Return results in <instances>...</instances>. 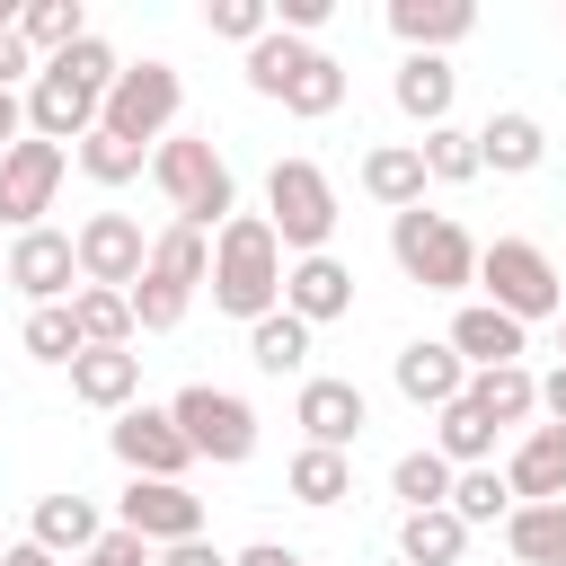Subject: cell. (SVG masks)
I'll return each instance as SVG.
<instances>
[{
  "instance_id": "1",
  "label": "cell",
  "mask_w": 566,
  "mask_h": 566,
  "mask_svg": "<svg viewBox=\"0 0 566 566\" xmlns=\"http://www.w3.org/2000/svg\"><path fill=\"white\" fill-rule=\"evenodd\" d=\"M115 71H124V53H115L97 27H88L71 53L35 62V80H27V133H35V142H53V150H62V142L80 150V142L97 133V106H106Z\"/></svg>"
},
{
  "instance_id": "2",
  "label": "cell",
  "mask_w": 566,
  "mask_h": 566,
  "mask_svg": "<svg viewBox=\"0 0 566 566\" xmlns=\"http://www.w3.org/2000/svg\"><path fill=\"white\" fill-rule=\"evenodd\" d=\"M283 239L265 230V212H230L221 230H212V274H203V292H212V310L221 318H239V327H256L265 310H283Z\"/></svg>"
},
{
  "instance_id": "3",
  "label": "cell",
  "mask_w": 566,
  "mask_h": 566,
  "mask_svg": "<svg viewBox=\"0 0 566 566\" xmlns=\"http://www.w3.org/2000/svg\"><path fill=\"white\" fill-rule=\"evenodd\" d=\"M150 186L168 195V221H186V230H203V239L239 212V177H230V159L212 150V133H168V142L150 150Z\"/></svg>"
},
{
  "instance_id": "4",
  "label": "cell",
  "mask_w": 566,
  "mask_h": 566,
  "mask_svg": "<svg viewBox=\"0 0 566 566\" xmlns=\"http://www.w3.org/2000/svg\"><path fill=\"white\" fill-rule=\"evenodd\" d=\"M203 274H212V239H203V230H186V221H168V230L150 239L142 283L124 292V301H133V336H168V327H186V310H195Z\"/></svg>"
},
{
  "instance_id": "5",
  "label": "cell",
  "mask_w": 566,
  "mask_h": 566,
  "mask_svg": "<svg viewBox=\"0 0 566 566\" xmlns=\"http://www.w3.org/2000/svg\"><path fill=\"white\" fill-rule=\"evenodd\" d=\"M177 106H186L177 62L142 53V62L115 71V88H106V106H97V133H115V142H133V150H159V142L177 133Z\"/></svg>"
},
{
  "instance_id": "6",
  "label": "cell",
  "mask_w": 566,
  "mask_h": 566,
  "mask_svg": "<svg viewBox=\"0 0 566 566\" xmlns=\"http://www.w3.org/2000/svg\"><path fill=\"white\" fill-rule=\"evenodd\" d=\"M478 301L504 310V318H522V327L566 318V301H557V256H548L539 239H486V248H478Z\"/></svg>"
},
{
  "instance_id": "7",
  "label": "cell",
  "mask_w": 566,
  "mask_h": 566,
  "mask_svg": "<svg viewBox=\"0 0 566 566\" xmlns=\"http://www.w3.org/2000/svg\"><path fill=\"white\" fill-rule=\"evenodd\" d=\"M265 230L283 239V256H318L336 239V177L318 159H274L265 168Z\"/></svg>"
},
{
  "instance_id": "8",
  "label": "cell",
  "mask_w": 566,
  "mask_h": 566,
  "mask_svg": "<svg viewBox=\"0 0 566 566\" xmlns=\"http://www.w3.org/2000/svg\"><path fill=\"white\" fill-rule=\"evenodd\" d=\"M389 256H398V274L407 283H424V292H469L478 283V239L451 221V212H389Z\"/></svg>"
},
{
  "instance_id": "9",
  "label": "cell",
  "mask_w": 566,
  "mask_h": 566,
  "mask_svg": "<svg viewBox=\"0 0 566 566\" xmlns=\"http://www.w3.org/2000/svg\"><path fill=\"white\" fill-rule=\"evenodd\" d=\"M168 416H177V433H186V451H195V460H212V469H239V460L256 451V407H248L239 389H212V380H186V389L168 398Z\"/></svg>"
},
{
  "instance_id": "10",
  "label": "cell",
  "mask_w": 566,
  "mask_h": 566,
  "mask_svg": "<svg viewBox=\"0 0 566 566\" xmlns=\"http://www.w3.org/2000/svg\"><path fill=\"white\" fill-rule=\"evenodd\" d=\"M71 256H80V283H88V292H133L142 265H150V239H142L133 212H88V221L71 230Z\"/></svg>"
},
{
  "instance_id": "11",
  "label": "cell",
  "mask_w": 566,
  "mask_h": 566,
  "mask_svg": "<svg viewBox=\"0 0 566 566\" xmlns=\"http://www.w3.org/2000/svg\"><path fill=\"white\" fill-rule=\"evenodd\" d=\"M115 531H133V539H150V548L203 539V495L177 486V478H124V495H115Z\"/></svg>"
},
{
  "instance_id": "12",
  "label": "cell",
  "mask_w": 566,
  "mask_h": 566,
  "mask_svg": "<svg viewBox=\"0 0 566 566\" xmlns=\"http://www.w3.org/2000/svg\"><path fill=\"white\" fill-rule=\"evenodd\" d=\"M62 168H71V150H53V142H35V133L0 150V230H9V239H18V230H35V221L53 212Z\"/></svg>"
},
{
  "instance_id": "13",
  "label": "cell",
  "mask_w": 566,
  "mask_h": 566,
  "mask_svg": "<svg viewBox=\"0 0 566 566\" xmlns=\"http://www.w3.org/2000/svg\"><path fill=\"white\" fill-rule=\"evenodd\" d=\"M0 283H9V292H18L27 310H53V301H71V283H80L71 230H53V221L18 230V239H9V265H0Z\"/></svg>"
},
{
  "instance_id": "14",
  "label": "cell",
  "mask_w": 566,
  "mask_h": 566,
  "mask_svg": "<svg viewBox=\"0 0 566 566\" xmlns=\"http://www.w3.org/2000/svg\"><path fill=\"white\" fill-rule=\"evenodd\" d=\"M292 424H301V442H318V451H354L363 424H371V398H363L354 380H336V371H310V380L292 389Z\"/></svg>"
},
{
  "instance_id": "15",
  "label": "cell",
  "mask_w": 566,
  "mask_h": 566,
  "mask_svg": "<svg viewBox=\"0 0 566 566\" xmlns=\"http://www.w3.org/2000/svg\"><path fill=\"white\" fill-rule=\"evenodd\" d=\"M106 442H115V460H124L133 478H177V486H186V469H195V451H186V433H177L168 407H124V416L106 424Z\"/></svg>"
},
{
  "instance_id": "16",
  "label": "cell",
  "mask_w": 566,
  "mask_h": 566,
  "mask_svg": "<svg viewBox=\"0 0 566 566\" xmlns=\"http://www.w3.org/2000/svg\"><path fill=\"white\" fill-rule=\"evenodd\" d=\"M283 310L318 336L327 318H345V310H354V265H345V256H327V248H318V256H292V265H283Z\"/></svg>"
},
{
  "instance_id": "17",
  "label": "cell",
  "mask_w": 566,
  "mask_h": 566,
  "mask_svg": "<svg viewBox=\"0 0 566 566\" xmlns=\"http://www.w3.org/2000/svg\"><path fill=\"white\" fill-rule=\"evenodd\" d=\"M389 380H398V398H407V407H433V416H442V407L469 389V363H460L442 336H416V345H398V354H389Z\"/></svg>"
},
{
  "instance_id": "18",
  "label": "cell",
  "mask_w": 566,
  "mask_h": 566,
  "mask_svg": "<svg viewBox=\"0 0 566 566\" xmlns=\"http://www.w3.org/2000/svg\"><path fill=\"white\" fill-rule=\"evenodd\" d=\"M27 539L44 548V557H88L97 539H106V513H97V495H80V486H62V495H35V513H27Z\"/></svg>"
},
{
  "instance_id": "19",
  "label": "cell",
  "mask_w": 566,
  "mask_h": 566,
  "mask_svg": "<svg viewBox=\"0 0 566 566\" xmlns=\"http://www.w3.org/2000/svg\"><path fill=\"white\" fill-rule=\"evenodd\" d=\"M504 486L513 504H566V424H522V442L504 451Z\"/></svg>"
},
{
  "instance_id": "20",
  "label": "cell",
  "mask_w": 566,
  "mask_h": 566,
  "mask_svg": "<svg viewBox=\"0 0 566 566\" xmlns=\"http://www.w3.org/2000/svg\"><path fill=\"white\" fill-rule=\"evenodd\" d=\"M442 345H451L469 371H495V363H522V354H531V327H522V318H504V310H486V301H460Z\"/></svg>"
},
{
  "instance_id": "21",
  "label": "cell",
  "mask_w": 566,
  "mask_h": 566,
  "mask_svg": "<svg viewBox=\"0 0 566 566\" xmlns=\"http://www.w3.org/2000/svg\"><path fill=\"white\" fill-rule=\"evenodd\" d=\"M389 97H398V115L407 124H451V97H460V71H451V53H398V71H389Z\"/></svg>"
},
{
  "instance_id": "22",
  "label": "cell",
  "mask_w": 566,
  "mask_h": 566,
  "mask_svg": "<svg viewBox=\"0 0 566 566\" xmlns=\"http://www.w3.org/2000/svg\"><path fill=\"white\" fill-rule=\"evenodd\" d=\"M548 159V124L531 115V106H495L486 124H478V168H495V177H531Z\"/></svg>"
},
{
  "instance_id": "23",
  "label": "cell",
  "mask_w": 566,
  "mask_h": 566,
  "mask_svg": "<svg viewBox=\"0 0 566 566\" xmlns=\"http://www.w3.org/2000/svg\"><path fill=\"white\" fill-rule=\"evenodd\" d=\"M389 35L407 53H451L460 35H478V9L469 0H389Z\"/></svg>"
},
{
  "instance_id": "24",
  "label": "cell",
  "mask_w": 566,
  "mask_h": 566,
  "mask_svg": "<svg viewBox=\"0 0 566 566\" xmlns=\"http://www.w3.org/2000/svg\"><path fill=\"white\" fill-rule=\"evenodd\" d=\"M354 177H363V195H371L380 212H416V203H424V159H416V142H371Z\"/></svg>"
},
{
  "instance_id": "25",
  "label": "cell",
  "mask_w": 566,
  "mask_h": 566,
  "mask_svg": "<svg viewBox=\"0 0 566 566\" xmlns=\"http://www.w3.org/2000/svg\"><path fill=\"white\" fill-rule=\"evenodd\" d=\"M71 398L97 407V416L142 407V354H133V345H124V354H80V363H71Z\"/></svg>"
},
{
  "instance_id": "26",
  "label": "cell",
  "mask_w": 566,
  "mask_h": 566,
  "mask_svg": "<svg viewBox=\"0 0 566 566\" xmlns=\"http://www.w3.org/2000/svg\"><path fill=\"white\" fill-rule=\"evenodd\" d=\"M460 398L504 433V424H531V416H539V371H531V363H495V371H469Z\"/></svg>"
},
{
  "instance_id": "27",
  "label": "cell",
  "mask_w": 566,
  "mask_h": 566,
  "mask_svg": "<svg viewBox=\"0 0 566 566\" xmlns=\"http://www.w3.org/2000/svg\"><path fill=\"white\" fill-rule=\"evenodd\" d=\"M248 363H256L265 380H310V327H301L292 310H265V318L248 327Z\"/></svg>"
},
{
  "instance_id": "28",
  "label": "cell",
  "mask_w": 566,
  "mask_h": 566,
  "mask_svg": "<svg viewBox=\"0 0 566 566\" xmlns=\"http://www.w3.org/2000/svg\"><path fill=\"white\" fill-rule=\"evenodd\" d=\"M283 486H292V504L327 513V504H345V495H354V451H318V442H301V451H292V469H283Z\"/></svg>"
},
{
  "instance_id": "29",
  "label": "cell",
  "mask_w": 566,
  "mask_h": 566,
  "mask_svg": "<svg viewBox=\"0 0 566 566\" xmlns=\"http://www.w3.org/2000/svg\"><path fill=\"white\" fill-rule=\"evenodd\" d=\"M469 531L451 522V504H424V513H398V566H460Z\"/></svg>"
},
{
  "instance_id": "30",
  "label": "cell",
  "mask_w": 566,
  "mask_h": 566,
  "mask_svg": "<svg viewBox=\"0 0 566 566\" xmlns=\"http://www.w3.org/2000/svg\"><path fill=\"white\" fill-rule=\"evenodd\" d=\"M504 548L522 566H566V504H513L504 513Z\"/></svg>"
},
{
  "instance_id": "31",
  "label": "cell",
  "mask_w": 566,
  "mask_h": 566,
  "mask_svg": "<svg viewBox=\"0 0 566 566\" xmlns=\"http://www.w3.org/2000/svg\"><path fill=\"white\" fill-rule=\"evenodd\" d=\"M80 35H88V9H80V0H27V9H18V44H27L35 62L71 53Z\"/></svg>"
},
{
  "instance_id": "32",
  "label": "cell",
  "mask_w": 566,
  "mask_h": 566,
  "mask_svg": "<svg viewBox=\"0 0 566 566\" xmlns=\"http://www.w3.org/2000/svg\"><path fill=\"white\" fill-rule=\"evenodd\" d=\"M336 106H345V62L310 44V62H301V71H292V88H283V115H301V124H327Z\"/></svg>"
},
{
  "instance_id": "33",
  "label": "cell",
  "mask_w": 566,
  "mask_h": 566,
  "mask_svg": "<svg viewBox=\"0 0 566 566\" xmlns=\"http://www.w3.org/2000/svg\"><path fill=\"white\" fill-rule=\"evenodd\" d=\"M71 318H80V354H124L133 345V301L124 292H71Z\"/></svg>"
},
{
  "instance_id": "34",
  "label": "cell",
  "mask_w": 566,
  "mask_h": 566,
  "mask_svg": "<svg viewBox=\"0 0 566 566\" xmlns=\"http://www.w3.org/2000/svg\"><path fill=\"white\" fill-rule=\"evenodd\" d=\"M433 451H442L451 469H486V460H495V424H486L469 398H451V407L433 416Z\"/></svg>"
},
{
  "instance_id": "35",
  "label": "cell",
  "mask_w": 566,
  "mask_h": 566,
  "mask_svg": "<svg viewBox=\"0 0 566 566\" xmlns=\"http://www.w3.org/2000/svg\"><path fill=\"white\" fill-rule=\"evenodd\" d=\"M442 504H451V522H460V531H486V522H504V513H513V486H504V469L486 460V469H460Z\"/></svg>"
},
{
  "instance_id": "36",
  "label": "cell",
  "mask_w": 566,
  "mask_h": 566,
  "mask_svg": "<svg viewBox=\"0 0 566 566\" xmlns=\"http://www.w3.org/2000/svg\"><path fill=\"white\" fill-rule=\"evenodd\" d=\"M301 62H310V44H301V35H283V27H265V35L248 44V62H239V71H248V88H256V97H274V106H283V88H292V71H301Z\"/></svg>"
},
{
  "instance_id": "37",
  "label": "cell",
  "mask_w": 566,
  "mask_h": 566,
  "mask_svg": "<svg viewBox=\"0 0 566 566\" xmlns=\"http://www.w3.org/2000/svg\"><path fill=\"white\" fill-rule=\"evenodd\" d=\"M416 159H424V186H469V177H486V168H478V133H460V124H433V133L416 142Z\"/></svg>"
},
{
  "instance_id": "38",
  "label": "cell",
  "mask_w": 566,
  "mask_h": 566,
  "mask_svg": "<svg viewBox=\"0 0 566 566\" xmlns=\"http://www.w3.org/2000/svg\"><path fill=\"white\" fill-rule=\"evenodd\" d=\"M451 478H460V469H451V460L424 442V451H398V469H389V495H398L407 513H424V504H442V495H451Z\"/></svg>"
},
{
  "instance_id": "39",
  "label": "cell",
  "mask_w": 566,
  "mask_h": 566,
  "mask_svg": "<svg viewBox=\"0 0 566 566\" xmlns=\"http://www.w3.org/2000/svg\"><path fill=\"white\" fill-rule=\"evenodd\" d=\"M18 345H27V363H80V318H71V301H53V310H27V327H18Z\"/></svg>"
},
{
  "instance_id": "40",
  "label": "cell",
  "mask_w": 566,
  "mask_h": 566,
  "mask_svg": "<svg viewBox=\"0 0 566 566\" xmlns=\"http://www.w3.org/2000/svg\"><path fill=\"white\" fill-rule=\"evenodd\" d=\"M71 159H80V177H88V186H133V177L150 168V150H133V142H115V133H88Z\"/></svg>"
},
{
  "instance_id": "41",
  "label": "cell",
  "mask_w": 566,
  "mask_h": 566,
  "mask_svg": "<svg viewBox=\"0 0 566 566\" xmlns=\"http://www.w3.org/2000/svg\"><path fill=\"white\" fill-rule=\"evenodd\" d=\"M203 27H212V35H230V44L248 53V44L274 27V9H265V0H212V9H203Z\"/></svg>"
},
{
  "instance_id": "42",
  "label": "cell",
  "mask_w": 566,
  "mask_h": 566,
  "mask_svg": "<svg viewBox=\"0 0 566 566\" xmlns=\"http://www.w3.org/2000/svg\"><path fill=\"white\" fill-rule=\"evenodd\" d=\"M150 557H159V548H150V539H133V531H115V522H106V539L88 548V566H150Z\"/></svg>"
},
{
  "instance_id": "43",
  "label": "cell",
  "mask_w": 566,
  "mask_h": 566,
  "mask_svg": "<svg viewBox=\"0 0 566 566\" xmlns=\"http://www.w3.org/2000/svg\"><path fill=\"white\" fill-rule=\"evenodd\" d=\"M274 27H283V35H301V44H310V35H318V27H327V0H274Z\"/></svg>"
},
{
  "instance_id": "44",
  "label": "cell",
  "mask_w": 566,
  "mask_h": 566,
  "mask_svg": "<svg viewBox=\"0 0 566 566\" xmlns=\"http://www.w3.org/2000/svg\"><path fill=\"white\" fill-rule=\"evenodd\" d=\"M18 80H35V53L18 44V27L0 35V88H18Z\"/></svg>"
},
{
  "instance_id": "45",
  "label": "cell",
  "mask_w": 566,
  "mask_h": 566,
  "mask_svg": "<svg viewBox=\"0 0 566 566\" xmlns=\"http://www.w3.org/2000/svg\"><path fill=\"white\" fill-rule=\"evenodd\" d=\"M150 566H230V557H221L212 539H177V548H159Z\"/></svg>"
},
{
  "instance_id": "46",
  "label": "cell",
  "mask_w": 566,
  "mask_h": 566,
  "mask_svg": "<svg viewBox=\"0 0 566 566\" xmlns=\"http://www.w3.org/2000/svg\"><path fill=\"white\" fill-rule=\"evenodd\" d=\"M539 416H548V424H566V363H557V371H539Z\"/></svg>"
},
{
  "instance_id": "47",
  "label": "cell",
  "mask_w": 566,
  "mask_h": 566,
  "mask_svg": "<svg viewBox=\"0 0 566 566\" xmlns=\"http://www.w3.org/2000/svg\"><path fill=\"white\" fill-rule=\"evenodd\" d=\"M230 566H301V548H283V539H256V548H239Z\"/></svg>"
},
{
  "instance_id": "48",
  "label": "cell",
  "mask_w": 566,
  "mask_h": 566,
  "mask_svg": "<svg viewBox=\"0 0 566 566\" xmlns=\"http://www.w3.org/2000/svg\"><path fill=\"white\" fill-rule=\"evenodd\" d=\"M9 142H27V97H18V88H0V150H9Z\"/></svg>"
},
{
  "instance_id": "49",
  "label": "cell",
  "mask_w": 566,
  "mask_h": 566,
  "mask_svg": "<svg viewBox=\"0 0 566 566\" xmlns=\"http://www.w3.org/2000/svg\"><path fill=\"white\" fill-rule=\"evenodd\" d=\"M0 566H62V557H44L35 539H9V548H0Z\"/></svg>"
},
{
  "instance_id": "50",
  "label": "cell",
  "mask_w": 566,
  "mask_h": 566,
  "mask_svg": "<svg viewBox=\"0 0 566 566\" xmlns=\"http://www.w3.org/2000/svg\"><path fill=\"white\" fill-rule=\"evenodd\" d=\"M18 9H27V0H0V35H9V27H18Z\"/></svg>"
},
{
  "instance_id": "51",
  "label": "cell",
  "mask_w": 566,
  "mask_h": 566,
  "mask_svg": "<svg viewBox=\"0 0 566 566\" xmlns=\"http://www.w3.org/2000/svg\"><path fill=\"white\" fill-rule=\"evenodd\" d=\"M557 301H566V265H557Z\"/></svg>"
},
{
  "instance_id": "52",
  "label": "cell",
  "mask_w": 566,
  "mask_h": 566,
  "mask_svg": "<svg viewBox=\"0 0 566 566\" xmlns=\"http://www.w3.org/2000/svg\"><path fill=\"white\" fill-rule=\"evenodd\" d=\"M0 265H9V239H0Z\"/></svg>"
},
{
  "instance_id": "53",
  "label": "cell",
  "mask_w": 566,
  "mask_h": 566,
  "mask_svg": "<svg viewBox=\"0 0 566 566\" xmlns=\"http://www.w3.org/2000/svg\"><path fill=\"white\" fill-rule=\"evenodd\" d=\"M557 354H566V327H557Z\"/></svg>"
},
{
  "instance_id": "54",
  "label": "cell",
  "mask_w": 566,
  "mask_h": 566,
  "mask_svg": "<svg viewBox=\"0 0 566 566\" xmlns=\"http://www.w3.org/2000/svg\"><path fill=\"white\" fill-rule=\"evenodd\" d=\"M301 566H318V557H301Z\"/></svg>"
},
{
  "instance_id": "55",
  "label": "cell",
  "mask_w": 566,
  "mask_h": 566,
  "mask_svg": "<svg viewBox=\"0 0 566 566\" xmlns=\"http://www.w3.org/2000/svg\"><path fill=\"white\" fill-rule=\"evenodd\" d=\"M80 566H88V557H80Z\"/></svg>"
},
{
  "instance_id": "56",
  "label": "cell",
  "mask_w": 566,
  "mask_h": 566,
  "mask_svg": "<svg viewBox=\"0 0 566 566\" xmlns=\"http://www.w3.org/2000/svg\"><path fill=\"white\" fill-rule=\"evenodd\" d=\"M0 548H9V539H0Z\"/></svg>"
}]
</instances>
